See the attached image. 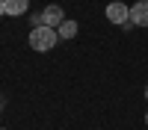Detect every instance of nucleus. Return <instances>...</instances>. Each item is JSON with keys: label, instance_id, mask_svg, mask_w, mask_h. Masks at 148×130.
<instances>
[{"label": "nucleus", "instance_id": "nucleus-5", "mask_svg": "<svg viewBox=\"0 0 148 130\" xmlns=\"http://www.w3.org/2000/svg\"><path fill=\"white\" fill-rule=\"evenodd\" d=\"M27 0H0V15H24Z\"/></svg>", "mask_w": 148, "mask_h": 130}, {"label": "nucleus", "instance_id": "nucleus-8", "mask_svg": "<svg viewBox=\"0 0 148 130\" xmlns=\"http://www.w3.org/2000/svg\"><path fill=\"white\" fill-rule=\"evenodd\" d=\"M145 124H148V112H145Z\"/></svg>", "mask_w": 148, "mask_h": 130}, {"label": "nucleus", "instance_id": "nucleus-4", "mask_svg": "<svg viewBox=\"0 0 148 130\" xmlns=\"http://www.w3.org/2000/svg\"><path fill=\"white\" fill-rule=\"evenodd\" d=\"M130 24L133 27H148V0H139V3L130 6Z\"/></svg>", "mask_w": 148, "mask_h": 130}, {"label": "nucleus", "instance_id": "nucleus-9", "mask_svg": "<svg viewBox=\"0 0 148 130\" xmlns=\"http://www.w3.org/2000/svg\"><path fill=\"white\" fill-rule=\"evenodd\" d=\"M0 130H6V127H0Z\"/></svg>", "mask_w": 148, "mask_h": 130}, {"label": "nucleus", "instance_id": "nucleus-6", "mask_svg": "<svg viewBox=\"0 0 148 130\" xmlns=\"http://www.w3.org/2000/svg\"><path fill=\"white\" fill-rule=\"evenodd\" d=\"M56 33H59V39H74V35H77V21H68L65 18L62 24H59Z\"/></svg>", "mask_w": 148, "mask_h": 130}, {"label": "nucleus", "instance_id": "nucleus-7", "mask_svg": "<svg viewBox=\"0 0 148 130\" xmlns=\"http://www.w3.org/2000/svg\"><path fill=\"white\" fill-rule=\"evenodd\" d=\"M145 101H148V89H145Z\"/></svg>", "mask_w": 148, "mask_h": 130}, {"label": "nucleus", "instance_id": "nucleus-2", "mask_svg": "<svg viewBox=\"0 0 148 130\" xmlns=\"http://www.w3.org/2000/svg\"><path fill=\"white\" fill-rule=\"evenodd\" d=\"M65 21V12L59 9L56 3L45 6L39 15H33V27H51V30H59V24Z\"/></svg>", "mask_w": 148, "mask_h": 130}, {"label": "nucleus", "instance_id": "nucleus-3", "mask_svg": "<svg viewBox=\"0 0 148 130\" xmlns=\"http://www.w3.org/2000/svg\"><path fill=\"white\" fill-rule=\"evenodd\" d=\"M107 21L110 24H119V27H133L130 24V6H125V3H110L107 6Z\"/></svg>", "mask_w": 148, "mask_h": 130}, {"label": "nucleus", "instance_id": "nucleus-1", "mask_svg": "<svg viewBox=\"0 0 148 130\" xmlns=\"http://www.w3.org/2000/svg\"><path fill=\"white\" fill-rule=\"evenodd\" d=\"M56 42H59V33L51 27H33L30 30V47L33 50H51Z\"/></svg>", "mask_w": 148, "mask_h": 130}]
</instances>
